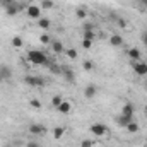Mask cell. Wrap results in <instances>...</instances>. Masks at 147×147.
Instances as JSON below:
<instances>
[{
    "instance_id": "35",
    "label": "cell",
    "mask_w": 147,
    "mask_h": 147,
    "mask_svg": "<svg viewBox=\"0 0 147 147\" xmlns=\"http://www.w3.org/2000/svg\"><path fill=\"white\" fill-rule=\"evenodd\" d=\"M5 2H7V0H0V3H5Z\"/></svg>"
},
{
    "instance_id": "25",
    "label": "cell",
    "mask_w": 147,
    "mask_h": 147,
    "mask_svg": "<svg viewBox=\"0 0 147 147\" xmlns=\"http://www.w3.org/2000/svg\"><path fill=\"white\" fill-rule=\"evenodd\" d=\"M82 69L89 72V70H92V69H94V63H92L91 60H84V62H82Z\"/></svg>"
},
{
    "instance_id": "4",
    "label": "cell",
    "mask_w": 147,
    "mask_h": 147,
    "mask_svg": "<svg viewBox=\"0 0 147 147\" xmlns=\"http://www.w3.org/2000/svg\"><path fill=\"white\" fill-rule=\"evenodd\" d=\"M24 82L29 86V87H43L46 84V80L39 75H26L24 77Z\"/></svg>"
},
{
    "instance_id": "7",
    "label": "cell",
    "mask_w": 147,
    "mask_h": 147,
    "mask_svg": "<svg viewBox=\"0 0 147 147\" xmlns=\"http://www.w3.org/2000/svg\"><path fill=\"white\" fill-rule=\"evenodd\" d=\"M127 57L130 58V62H139V60H142V53H140V50L139 48H128L127 50Z\"/></svg>"
},
{
    "instance_id": "21",
    "label": "cell",
    "mask_w": 147,
    "mask_h": 147,
    "mask_svg": "<svg viewBox=\"0 0 147 147\" xmlns=\"http://www.w3.org/2000/svg\"><path fill=\"white\" fill-rule=\"evenodd\" d=\"M75 16H77V19H87V10L84 7H77L75 9Z\"/></svg>"
},
{
    "instance_id": "39",
    "label": "cell",
    "mask_w": 147,
    "mask_h": 147,
    "mask_svg": "<svg viewBox=\"0 0 147 147\" xmlns=\"http://www.w3.org/2000/svg\"><path fill=\"white\" fill-rule=\"evenodd\" d=\"M139 2H140V0H139Z\"/></svg>"
},
{
    "instance_id": "36",
    "label": "cell",
    "mask_w": 147,
    "mask_h": 147,
    "mask_svg": "<svg viewBox=\"0 0 147 147\" xmlns=\"http://www.w3.org/2000/svg\"><path fill=\"white\" fill-rule=\"evenodd\" d=\"M146 113H147V106H146Z\"/></svg>"
},
{
    "instance_id": "27",
    "label": "cell",
    "mask_w": 147,
    "mask_h": 147,
    "mask_svg": "<svg viewBox=\"0 0 147 147\" xmlns=\"http://www.w3.org/2000/svg\"><path fill=\"white\" fill-rule=\"evenodd\" d=\"M116 24H118L120 28H123V29H128V22H127L125 19H121V17H118V19H116Z\"/></svg>"
},
{
    "instance_id": "6",
    "label": "cell",
    "mask_w": 147,
    "mask_h": 147,
    "mask_svg": "<svg viewBox=\"0 0 147 147\" xmlns=\"http://www.w3.org/2000/svg\"><path fill=\"white\" fill-rule=\"evenodd\" d=\"M26 14L31 17V19H39L41 17V9H39V5H26Z\"/></svg>"
},
{
    "instance_id": "30",
    "label": "cell",
    "mask_w": 147,
    "mask_h": 147,
    "mask_svg": "<svg viewBox=\"0 0 147 147\" xmlns=\"http://www.w3.org/2000/svg\"><path fill=\"white\" fill-rule=\"evenodd\" d=\"M29 105H31L33 108H36V110H39V108H41V101H39V99H36V98H33V99L29 101Z\"/></svg>"
},
{
    "instance_id": "9",
    "label": "cell",
    "mask_w": 147,
    "mask_h": 147,
    "mask_svg": "<svg viewBox=\"0 0 147 147\" xmlns=\"http://www.w3.org/2000/svg\"><path fill=\"white\" fill-rule=\"evenodd\" d=\"M57 110L60 111V115H69V113L72 111V103H70L69 99H63V101L60 103V106H58Z\"/></svg>"
},
{
    "instance_id": "3",
    "label": "cell",
    "mask_w": 147,
    "mask_h": 147,
    "mask_svg": "<svg viewBox=\"0 0 147 147\" xmlns=\"http://www.w3.org/2000/svg\"><path fill=\"white\" fill-rule=\"evenodd\" d=\"M3 7H5V14L7 16H17L22 9H24V5L22 3H17V2H5L3 3Z\"/></svg>"
},
{
    "instance_id": "2",
    "label": "cell",
    "mask_w": 147,
    "mask_h": 147,
    "mask_svg": "<svg viewBox=\"0 0 147 147\" xmlns=\"http://www.w3.org/2000/svg\"><path fill=\"white\" fill-rule=\"evenodd\" d=\"M89 130H91L92 135H96V137H99V139H105V137L110 135V130H108V127H106L105 123H92V125L89 127Z\"/></svg>"
},
{
    "instance_id": "17",
    "label": "cell",
    "mask_w": 147,
    "mask_h": 147,
    "mask_svg": "<svg viewBox=\"0 0 147 147\" xmlns=\"http://www.w3.org/2000/svg\"><path fill=\"white\" fill-rule=\"evenodd\" d=\"M63 135H65V128L63 127H55L53 128V139L55 140H60Z\"/></svg>"
},
{
    "instance_id": "15",
    "label": "cell",
    "mask_w": 147,
    "mask_h": 147,
    "mask_svg": "<svg viewBox=\"0 0 147 147\" xmlns=\"http://www.w3.org/2000/svg\"><path fill=\"white\" fill-rule=\"evenodd\" d=\"M38 26H39L43 31H48V29L51 28V21H50L48 17H39V19H38Z\"/></svg>"
},
{
    "instance_id": "13",
    "label": "cell",
    "mask_w": 147,
    "mask_h": 147,
    "mask_svg": "<svg viewBox=\"0 0 147 147\" xmlns=\"http://www.w3.org/2000/svg\"><path fill=\"white\" fill-rule=\"evenodd\" d=\"M50 46H51V50H53L55 53H63V51H65V45H63L60 39L51 41V45H50Z\"/></svg>"
},
{
    "instance_id": "5",
    "label": "cell",
    "mask_w": 147,
    "mask_h": 147,
    "mask_svg": "<svg viewBox=\"0 0 147 147\" xmlns=\"http://www.w3.org/2000/svg\"><path fill=\"white\" fill-rule=\"evenodd\" d=\"M132 69H134V72L137 74L139 77H144V75H147V63L144 62V60L132 62Z\"/></svg>"
},
{
    "instance_id": "24",
    "label": "cell",
    "mask_w": 147,
    "mask_h": 147,
    "mask_svg": "<svg viewBox=\"0 0 147 147\" xmlns=\"http://www.w3.org/2000/svg\"><path fill=\"white\" fill-rule=\"evenodd\" d=\"M39 43H41V45H51V38H50V34L43 33V34L39 36Z\"/></svg>"
},
{
    "instance_id": "12",
    "label": "cell",
    "mask_w": 147,
    "mask_h": 147,
    "mask_svg": "<svg viewBox=\"0 0 147 147\" xmlns=\"http://www.w3.org/2000/svg\"><path fill=\"white\" fill-rule=\"evenodd\" d=\"M96 92H98V87H96L94 84H89V86L84 89V96H86L87 99H92V98L96 96Z\"/></svg>"
},
{
    "instance_id": "18",
    "label": "cell",
    "mask_w": 147,
    "mask_h": 147,
    "mask_svg": "<svg viewBox=\"0 0 147 147\" xmlns=\"http://www.w3.org/2000/svg\"><path fill=\"white\" fill-rule=\"evenodd\" d=\"M62 75L65 77V80L67 82H75V75L70 69H62Z\"/></svg>"
},
{
    "instance_id": "23",
    "label": "cell",
    "mask_w": 147,
    "mask_h": 147,
    "mask_svg": "<svg viewBox=\"0 0 147 147\" xmlns=\"http://www.w3.org/2000/svg\"><path fill=\"white\" fill-rule=\"evenodd\" d=\"M65 53H67V57H69L70 60H77V57H79V53H77V50H75V48H67V50H65Z\"/></svg>"
},
{
    "instance_id": "37",
    "label": "cell",
    "mask_w": 147,
    "mask_h": 147,
    "mask_svg": "<svg viewBox=\"0 0 147 147\" xmlns=\"http://www.w3.org/2000/svg\"><path fill=\"white\" fill-rule=\"evenodd\" d=\"M144 62H146V63H147V60H144Z\"/></svg>"
},
{
    "instance_id": "29",
    "label": "cell",
    "mask_w": 147,
    "mask_h": 147,
    "mask_svg": "<svg viewBox=\"0 0 147 147\" xmlns=\"http://www.w3.org/2000/svg\"><path fill=\"white\" fill-rule=\"evenodd\" d=\"M94 33H92V29H86L84 31V39H94Z\"/></svg>"
},
{
    "instance_id": "28",
    "label": "cell",
    "mask_w": 147,
    "mask_h": 147,
    "mask_svg": "<svg viewBox=\"0 0 147 147\" xmlns=\"http://www.w3.org/2000/svg\"><path fill=\"white\" fill-rule=\"evenodd\" d=\"M82 48H84V50L92 48V39H84V38H82Z\"/></svg>"
},
{
    "instance_id": "14",
    "label": "cell",
    "mask_w": 147,
    "mask_h": 147,
    "mask_svg": "<svg viewBox=\"0 0 147 147\" xmlns=\"http://www.w3.org/2000/svg\"><path fill=\"white\" fill-rule=\"evenodd\" d=\"M132 120H134V118H128V116H125V115H121V113H120V115L115 118V121H116L120 127H123V128H125V127H127V125H128Z\"/></svg>"
},
{
    "instance_id": "31",
    "label": "cell",
    "mask_w": 147,
    "mask_h": 147,
    "mask_svg": "<svg viewBox=\"0 0 147 147\" xmlns=\"http://www.w3.org/2000/svg\"><path fill=\"white\" fill-rule=\"evenodd\" d=\"M92 144H94L92 140H87V139H86V140L80 142V147H92Z\"/></svg>"
},
{
    "instance_id": "33",
    "label": "cell",
    "mask_w": 147,
    "mask_h": 147,
    "mask_svg": "<svg viewBox=\"0 0 147 147\" xmlns=\"http://www.w3.org/2000/svg\"><path fill=\"white\" fill-rule=\"evenodd\" d=\"M26 147H39V146H38L36 142H28V146Z\"/></svg>"
},
{
    "instance_id": "22",
    "label": "cell",
    "mask_w": 147,
    "mask_h": 147,
    "mask_svg": "<svg viewBox=\"0 0 147 147\" xmlns=\"http://www.w3.org/2000/svg\"><path fill=\"white\" fill-rule=\"evenodd\" d=\"M62 101H63V98H62L60 94H55V96L51 98V106H53V108H58Z\"/></svg>"
},
{
    "instance_id": "16",
    "label": "cell",
    "mask_w": 147,
    "mask_h": 147,
    "mask_svg": "<svg viewBox=\"0 0 147 147\" xmlns=\"http://www.w3.org/2000/svg\"><path fill=\"white\" fill-rule=\"evenodd\" d=\"M110 43H111V46H123V38L120 34H111Z\"/></svg>"
},
{
    "instance_id": "38",
    "label": "cell",
    "mask_w": 147,
    "mask_h": 147,
    "mask_svg": "<svg viewBox=\"0 0 147 147\" xmlns=\"http://www.w3.org/2000/svg\"><path fill=\"white\" fill-rule=\"evenodd\" d=\"M146 91H147V86H146Z\"/></svg>"
},
{
    "instance_id": "19",
    "label": "cell",
    "mask_w": 147,
    "mask_h": 147,
    "mask_svg": "<svg viewBox=\"0 0 147 147\" xmlns=\"http://www.w3.org/2000/svg\"><path fill=\"white\" fill-rule=\"evenodd\" d=\"M10 45H12L14 48H17V50H19V48H22V46H24V41H22V38H21V36H14L12 39H10Z\"/></svg>"
},
{
    "instance_id": "10",
    "label": "cell",
    "mask_w": 147,
    "mask_h": 147,
    "mask_svg": "<svg viewBox=\"0 0 147 147\" xmlns=\"http://www.w3.org/2000/svg\"><path fill=\"white\" fill-rule=\"evenodd\" d=\"M12 77V69L9 65H0V80H9Z\"/></svg>"
},
{
    "instance_id": "8",
    "label": "cell",
    "mask_w": 147,
    "mask_h": 147,
    "mask_svg": "<svg viewBox=\"0 0 147 147\" xmlns=\"http://www.w3.org/2000/svg\"><path fill=\"white\" fill-rule=\"evenodd\" d=\"M45 132H46V127L41 123H31L29 125V134H33V135H43Z\"/></svg>"
},
{
    "instance_id": "11",
    "label": "cell",
    "mask_w": 147,
    "mask_h": 147,
    "mask_svg": "<svg viewBox=\"0 0 147 147\" xmlns=\"http://www.w3.org/2000/svg\"><path fill=\"white\" fill-rule=\"evenodd\" d=\"M134 113H135V106L132 103H125L123 108H121V115L128 116V118H134Z\"/></svg>"
},
{
    "instance_id": "26",
    "label": "cell",
    "mask_w": 147,
    "mask_h": 147,
    "mask_svg": "<svg viewBox=\"0 0 147 147\" xmlns=\"http://www.w3.org/2000/svg\"><path fill=\"white\" fill-rule=\"evenodd\" d=\"M41 7H43V9H53L55 3H53V0H43V2H41Z\"/></svg>"
},
{
    "instance_id": "1",
    "label": "cell",
    "mask_w": 147,
    "mask_h": 147,
    "mask_svg": "<svg viewBox=\"0 0 147 147\" xmlns=\"http://www.w3.org/2000/svg\"><path fill=\"white\" fill-rule=\"evenodd\" d=\"M28 60L31 63H34V65H46V62H48L46 55L43 51H39V50H31L28 53Z\"/></svg>"
},
{
    "instance_id": "34",
    "label": "cell",
    "mask_w": 147,
    "mask_h": 147,
    "mask_svg": "<svg viewBox=\"0 0 147 147\" xmlns=\"http://www.w3.org/2000/svg\"><path fill=\"white\" fill-rule=\"evenodd\" d=\"M140 5H144V7H147V0H140Z\"/></svg>"
},
{
    "instance_id": "32",
    "label": "cell",
    "mask_w": 147,
    "mask_h": 147,
    "mask_svg": "<svg viewBox=\"0 0 147 147\" xmlns=\"http://www.w3.org/2000/svg\"><path fill=\"white\" fill-rule=\"evenodd\" d=\"M140 38H142V43L147 46V31H146V33H142V36H140Z\"/></svg>"
},
{
    "instance_id": "20",
    "label": "cell",
    "mask_w": 147,
    "mask_h": 147,
    "mask_svg": "<svg viewBox=\"0 0 147 147\" xmlns=\"http://www.w3.org/2000/svg\"><path fill=\"white\" fill-rule=\"evenodd\" d=\"M125 128L128 130V134H137V132H139V123L132 120V121H130V123H128V125H127Z\"/></svg>"
}]
</instances>
